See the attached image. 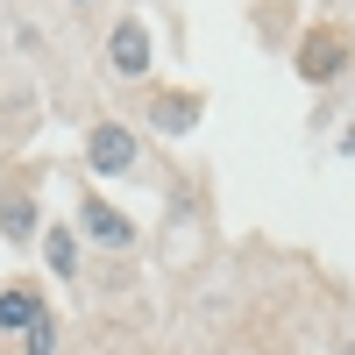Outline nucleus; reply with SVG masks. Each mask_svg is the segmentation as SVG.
<instances>
[{"label":"nucleus","mask_w":355,"mask_h":355,"mask_svg":"<svg viewBox=\"0 0 355 355\" xmlns=\"http://www.w3.org/2000/svg\"><path fill=\"white\" fill-rule=\"evenodd\" d=\"M71 234H78V242H93V249H107V256H135V249H142V227H135L107 192H78Z\"/></svg>","instance_id":"f03ea898"},{"label":"nucleus","mask_w":355,"mask_h":355,"mask_svg":"<svg viewBox=\"0 0 355 355\" xmlns=\"http://www.w3.org/2000/svg\"><path fill=\"white\" fill-rule=\"evenodd\" d=\"M107 71H114V85H150L157 78V28L142 15H121L107 28Z\"/></svg>","instance_id":"7ed1b4c3"},{"label":"nucleus","mask_w":355,"mask_h":355,"mask_svg":"<svg viewBox=\"0 0 355 355\" xmlns=\"http://www.w3.org/2000/svg\"><path fill=\"white\" fill-rule=\"evenodd\" d=\"M206 121V93H192V85H150V100H142V128L164 135V142H185L199 135Z\"/></svg>","instance_id":"20e7f679"},{"label":"nucleus","mask_w":355,"mask_h":355,"mask_svg":"<svg viewBox=\"0 0 355 355\" xmlns=\"http://www.w3.org/2000/svg\"><path fill=\"white\" fill-rule=\"evenodd\" d=\"M50 313V291L36 284V277H15V284H0V334L8 341H21L36 320Z\"/></svg>","instance_id":"0eeeda50"},{"label":"nucleus","mask_w":355,"mask_h":355,"mask_svg":"<svg viewBox=\"0 0 355 355\" xmlns=\"http://www.w3.org/2000/svg\"><path fill=\"white\" fill-rule=\"evenodd\" d=\"M57 334H64V327H57V306L36 320V327H28L21 334V355H57Z\"/></svg>","instance_id":"1a4fd4ad"},{"label":"nucleus","mask_w":355,"mask_h":355,"mask_svg":"<svg viewBox=\"0 0 355 355\" xmlns=\"http://www.w3.org/2000/svg\"><path fill=\"white\" fill-rule=\"evenodd\" d=\"M36 242H43V270H50L57 284H78V277H85V242L71 234V220H43Z\"/></svg>","instance_id":"6e6552de"},{"label":"nucleus","mask_w":355,"mask_h":355,"mask_svg":"<svg viewBox=\"0 0 355 355\" xmlns=\"http://www.w3.org/2000/svg\"><path fill=\"white\" fill-rule=\"evenodd\" d=\"M43 234V192L36 185H0V242L28 249Z\"/></svg>","instance_id":"423d86ee"},{"label":"nucleus","mask_w":355,"mask_h":355,"mask_svg":"<svg viewBox=\"0 0 355 355\" xmlns=\"http://www.w3.org/2000/svg\"><path fill=\"white\" fill-rule=\"evenodd\" d=\"M341 355H355V334H348V341H341Z\"/></svg>","instance_id":"9d476101"},{"label":"nucleus","mask_w":355,"mask_h":355,"mask_svg":"<svg viewBox=\"0 0 355 355\" xmlns=\"http://www.w3.org/2000/svg\"><path fill=\"white\" fill-rule=\"evenodd\" d=\"M142 164V135L128 121H93L85 128V171L93 178H128Z\"/></svg>","instance_id":"39448f33"},{"label":"nucleus","mask_w":355,"mask_h":355,"mask_svg":"<svg viewBox=\"0 0 355 355\" xmlns=\"http://www.w3.org/2000/svg\"><path fill=\"white\" fill-rule=\"evenodd\" d=\"M348 64H355V36H348V21H313L306 36L291 43V71H299L306 85H320V93H327Z\"/></svg>","instance_id":"f257e3e1"},{"label":"nucleus","mask_w":355,"mask_h":355,"mask_svg":"<svg viewBox=\"0 0 355 355\" xmlns=\"http://www.w3.org/2000/svg\"><path fill=\"white\" fill-rule=\"evenodd\" d=\"M71 8H93V0H71Z\"/></svg>","instance_id":"9b49d317"}]
</instances>
